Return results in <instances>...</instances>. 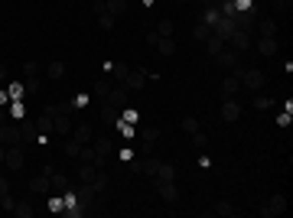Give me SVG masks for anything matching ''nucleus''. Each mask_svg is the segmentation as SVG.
I'll return each mask as SVG.
<instances>
[{
	"label": "nucleus",
	"mask_w": 293,
	"mask_h": 218,
	"mask_svg": "<svg viewBox=\"0 0 293 218\" xmlns=\"http://www.w3.org/2000/svg\"><path fill=\"white\" fill-rule=\"evenodd\" d=\"M0 144L4 147H23V134H20V127L13 124V118L0 107Z\"/></svg>",
	"instance_id": "f257e3e1"
},
{
	"label": "nucleus",
	"mask_w": 293,
	"mask_h": 218,
	"mask_svg": "<svg viewBox=\"0 0 293 218\" xmlns=\"http://www.w3.org/2000/svg\"><path fill=\"white\" fill-rule=\"evenodd\" d=\"M238 72V78H241V88H248V91H264V85H267V75L264 72H257V69H248V72H241V69H235Z\"/></svg>",
	"instance_id": "f03ea898"
},
{
	"label": "nucleus",
	"mask_w": 293,
	"mask_h": 218,
	"mask_svg": "<svg viewBox=\"0 0 293 218\" xmlns=\"http://www.w3.org/2000/svg\"><path fill=\"white\" fill-rule=\"evenodd\" d=\"M283 212H287V195H280V192L270 195V199L261 205V218H277V215H283Z\"/></svg>",
	"instance_id": "7ed1b4c3"
},
{
	"label": "nucleus",
	"mask_w": 293,
	"mask_h": 218,
	"mask_svg": "<svg viewBox=\"0 0 293 218\" xmlns=\"http://www.w3.org/2000/svg\"><path fill=\"white\" fill-rule=\"evenodd\" d=\"M146 81H150V75H146L143 69H130L127 75H124V88H127V91H143Z\"/></svg>",
	"instance_id": "20e7f679"
},
{
	"label": "nucleus",
	"mask_w": 293,
	"mask_h": 218,
	"mask_svg": "<svg viewBox=\"0 0 293 218\" xmlns=\"http://www.w3.org/2000/svg\"><path fill=\"white\" fill-rule=\"evenodd\" d=\"M23 147H7V156H4V166L10 169V173H20L23 169Z\"/></svg>",
	"instance_id": "39448f33"
},
{
	"label": "nucleus",
	"mask_w": 293,
	"mask_h": 218,
	"mask_svg": "<svg viewBox=\"0 0 293 218\" xmlns=\"http://www.w3.org/2000/svg\"><path fill=\"white\" fill-rule=\"evenodd\" d=\"M212 59H215V62H218L225 72H235V69H238V52H235V49H218Z\"/></svg>",
	"instance_id": "423d86ee"
},
{
	"label": "nucleus",
	"mask_w": 293,
	"mask_h": 218,
	"mask_svg": "<svg viewBox=\"0 0 293 218\" xmlns=\"http://www.w3.org/2000/svg\"><path fill=\"white\" fill-rule=\"evenodd\" d=\"M157 192H160V199H163L166 205H176V202H179L176 182H160V179H157Z\"/></svg>",
	"instance_id": "0eeeda50"
},
{
	"label": "nucleus",
	"mask_w": 293,
	"mask_h": 218,
	"mask_svg": "<svg viewBox=\"0 0 293 218\" xmlns=\"http://www.w3.org/2000/svg\"><path fill=\"white\" fill-rule=\"evenodd\" d=\"M238 91H241V78H238V72H228V78L222 81V98H238Z\"/></svg>",
	"instance_id": "6e6552de"
},
{
	"label": "nucleus",
	"mask_w": 293,
	"mask_h": 218,
	"mask_svg": "<svg viewBox=\"0 0 293 218\" xmlns=\"http://www.w3.org/2000/svg\"><path fill=\"white\" fill-rule=\"evenodd\" d=\"M238 118H241V104L235 98H225V101H222V121L232 124V121H238Z\"/></svg>",
	"instance_id": "1a4fd4ad"
},
{
	"label": "nucleus",
	"mask_w": 293,
	"mask_h": 218,
	"mask_svg": "<svg viewBox=\"0 0 293 218\" xmlns=\"http://www.w3.org/2000/svg\"><path fill=\"white\" fill-rule=\"evenodd\" d=\"M228 43H232V49H248V46H251V33L248 30H235L232 33V36H228Z\"/></svg>",
	"instance_id": "9d476101"
},
{
	"label": "nucleus",
	"mask_w": 293,
	"mask_h": 218,
	"mask_svg": "<svg viewBox=\"0 0 293 218\" xmlns=\"http://www.w3.org/2000/svg\"><path fill=\"white\" fill-rule=\"evenodd\" d=\"M277 49H280V46H277V36H261L257 39V52H261V56H277Z\"/></svg>",
	"instance_id": "9b49d317"
},
{
	"label": "nucleus",
	"mask_w": 293,
	"mask_h": 218,
	"mask_svg": "<svg viewBox=\"0 0 293 218\" xmlns=\"http://www.w3.org/2000/svg\"><path fill=\"white\" fill-rule=\"evenodd\" d=\"M92 137H95V134H92L88 124H72V140H75V144H92Z\"/></svg>",
	"instance_id": "f8f14e48"
},
{
	"label": "nucleus",
	"mask_w": 293,
	"mask_h": 218,
	"mask_svg": "<svg viewBox=\"0 0 293 218\" xmlns=\"http://www.w3.org/2000/svg\"><path fill=\"white\" fill-rule=\"evenodd\" d=\"M52 134H72V118H68V114H55L52 118Z\"/></svg>",
	"instance_id": "ddd939ff"
},
{
	"label": "nucleus",
	"mask_w": 293,
	"mask_h": 218,
	"mask_svg": "<svg viewBox=\"0 0 293 218\" xmlns=\"http://www.w3.org/2000/svg\"><path fill=\"white\" fill-rule=\"evenodd\" d=\"M30 192H33V195L49 192V176H46V173H39V176H33V179H30Z\"/></svg>",
	"instance_id": "4468645a"
},
{
	"label": "nucleus",
	"mask_w": 293,
	"mask_h": 218,
	"mask_svg": "<svg viewBox=\"0 0 293 218\" xmlns=\"http://www.w3.org/2000/svg\"><path fill=\"white\" fill-rule=\"evenodd\" d=\"M104 10L117 20V17H124V13H127V0H104Z\"/></svg>",
	"instance_id": "2eb2a0df"
},
{
	"label": "nucleus",
	"mask_w": 293,
	"mask_h": 218,
	"mask_svg": "<svg viewBox=\"0 0 293 218\" xmlns=\"http://www.w3.org/2000/svg\"><path fill=\"white\" fill-rule=\"evenodd\" d=\"M157 179H160V182H176V166H173V163H160Z\"/></svg>",
	"instance_id": "dca6fc26"
},
{
	"label": "nucleus",
	"mask_w": 293,
	"mask_h": 218,
	"mask_svg": "<svg viewBox=\"0 0 293 218\" xmlns=\"http://www.w3.org/2000/svg\"><path fill=\"white\" fill-rule=\"evenodd\" d=\"M49 189H52L55 195H62V192L68 189V179H65L62 173H52V176H49Z\"/></svg>",
	"instance_id": "f3484780"
},
{
	"label": "nucleus",
	"mask_w": 293,
	"mask_h": 218,
	"mask_svg": "<svg viewBox=\"0 0 293 218\" xmlns=\"http://www.w3.org/2000/svg\"><path fill=\"white\" fill-rule=\"evenodd\" d=\"M36 131L39 134H43V137H49V134H52V114H39V118H36Z\"/></svg>",
	"instance_id": "a211bd4d"
},
{
	"label": "nucleus",
	"mask_w": 293,
	"mask_h": 218,
	"mask_svg": "<svg viewBox=\"0 0 293 218\" xmlns=\"http://www.w3.org/2000/svg\"><path fill=\"white\" fill-rule=\"evenodd\" d=\"M157 140H160V131H157V127H150V131H143L140 144H143V150H146V153H150V150H153V144H157Z\"/></svg>",
	"instance_id": "6ab92c4d"
},
{
	"label": "nucleus",
	"mask_w": 293,
	"mask_h": 218,
	"mask_svg": "<svg viewBox=\"0 0 293 218\" xmlns=\"http://www.w3.org/2000/svg\"><path fill=\"white\" fill-rule=\"evenodd\" d=\"M114 124H117V134H121L124 140H130V137H134V134H137V131H134V124H127V121H124V118H117Z\"/></svg>",
	"instance_id": "aec40b11"
},
{
	"label": "nucleus",
	"mask_w": 293,
	"mask_h": 218,
	"mask_svg": "<svg viewBox=\"0 0 293 218\" xmlns=\"http://www.w3.org/2000/svg\"><path fill=\"white\" fill-rule=\"evenodd\" d=\"M49 78H52V81L65 78V62H49Z\"/></svg>",
	"instance_id": "412c9836"
},
{
	"label": "nucleus",
	"mask_w": 293,
	"mask_h": 218,
	"mask_svg": "<svg viewBox=\"0 0 293 218\" xmlns=\"http://www.w3.org/2000/svg\"><path fill=\"white\" fill-rule=\"evenodd\" d=\"M215 215H222V218H232L235 215V205L228 199H222V202H215Z\"/></svg>",
	"instance_id": "4be33fe9"
},
{
	"label": "nucleus",
	"mask_w": 293,
	"mask_h": 218,
	"mask_svg": "<svg viewBox=\"0 0 293 218\" xmlns=\"http://www.w3.org/2000/svg\"><path fill=\"white\" fill-rule=\"evenodd\" d=\"M10 215H17V218H30V215H33V205L23 199V202H17V205H13V212H10Z\"/></svg>",
	"instance_id": "5701e85b"
},
{
	"label": "nucleus",
	"mask_w": 293,
	"mask_h": 218,
	"mask_svg": "<svg viewBox=\"0 0 293 218\" xmlns=\"http://www.w3.org/2000/svg\"><path fill=\"white\" fill-rule=\"evenodd\" d=\"M205 46H208V56H215L218 49H225V39H222V36H215V33H212V36L205 39Z\"/></svg>",
	"instance_id": "b1692460"
},
{
	"label": "nucleus",
	"mask_w": 293,
	"mask_h": 218,
	"mask_svg": "<svg viewBox=\"0 0 293 218\" xmlns=\"http://www.w3.org/2000/svg\"><path fill=\"white\" fill-rule=\"evenodd\" d=\"M257 30H261V36H277V23L274 20H261V23H254Z\"/></svg>",
	"instance_id": "393cba45"
},
{
	"label": "nucleus",
	"mask_w": 293,
	"mask_h": 218,
	"mask_svg": "<svg viewBox=\"0 0 293 218\" xmlns=\"http://www.w3.org/2000/svg\"><path fill=\"white\" fill-rule=\"evenodd\" d=\"M7 94H10V101H23V94H26V88L20 85V81H13V85H7Z\"/></svg>",
	"instance_id": "a878e982"
},
{
	"label": "nucleus",
	"mask_w": 293,
	"mask_h": 218,
	"mask_svg": "<svg viewBox=\"0 0 293 218\" xmlns=\"http://www.w3.org/2000/svg\"><path fill=\"white\" fill-rule=\"evenodd\" d=\"M192 36L199 39V43H205V39L212 36V26H208V23H199V26H195V30H192Z\"/></svg>",
	"instance_id": "bb28decb"
},
{
	"label": "nucleus",
	"mask_w": 293,
	"mask_h": 218,
	"mask_svg": "<svg viewBox=\"0 0 293 218\" xmlns=\"http://www.w3.org/2000/svg\"><path fill=\"white\" fill-rule=\"evenodd\" d=\"M173 33H176L173 20H160V26H157V36H173Z\"/></svg>",
	"instance_id": "cd10ccee"
},
{
	"label": "nucleus",
	"mask_w": 293,
	"mask_h": 218,
	"mask_svg": "<svg viewBox=\"0 0 293 218\" xmlns=\"http://www.w3.org/2000/svg\"><path fill=\"white\" fill-rule=\"evenodd\" d=\"M121 118L127 121V124H134V127H137V121H140V111H137V107H124Z\"/></svg>",
	"instance_id": "c85d7f7f"
},
{
	"label": "nucleus",
	"mask_w": 293,
	"mask_h": 218,
	"mask_svg": "<svg viewBox=\"0 0 293 218\" xmlns=\"http://www.w3.org/2000/svg\"><path fill=\"white\" fill-rule=\"evenodd\" d=\"M114 23L117 20L111 17V13H98V26H101V30H114Z\"/></svg>",
	"instance_id": "c756f323"
},
{
	"label": "nucleus",
	"mask_w": 293,
	"mask_h": 218,
	"mask_svg": "<svg viewBox=\"0 0 293 218\" xmlns=\"http://www.w3.org/2000/svg\"><path fill=\"white\" fill-rule=\"evenodd\" d=\"M254 107H257V111H267V107H274V101H270L267 94H261V91H257V98H254Z\"/></svg>",
	"instance_id": "7c9ffc66"
},
{
	"label": "nucleus",
	"mask_w": 293,
	"mask_h": 218,
	"mask_svg": "<svg viewBox=\"0 0 293 218\" xmlns=\"http://www.w3.org/2000/svg\"><path fill=\"white\" fill-rule=\"evenodd\" d=\"M13 205H17V199H13L10 192H7V195H0V212H13Z\"/></svg>",
	"instance_id": "2f4dec72"
},
{
	"label": "nucleus",
	"mask_w": 293,
	"mask_h": 218,
	"mask_svg": "<svg viewBox=\"0 0 293 218\" xmlns=\"http://www.w3.org/2000/svg\"><path fill=\"white\" fill-rule=\"evenodd\" d=\"M192 147H195V150H205V147H208V137H205L202 131H195V134H192Z\"/></svg>",
	"instance_id": "473e14b6"
},
{
	"label": "nucleus",
	"mask_w": 293,
	"mask_h": 218,
	"mask_svg": "<svg viewBox=\"0 0 293 218\" xmlns=\"http://www.w3.org/2000/svg\"><path fill=\"white\" fill-rule=\"evenodd\" d=\"M62 208H65V202H62V195H49V212H62Z\"/></svg>",
	"instance_id": "72a5a7b5"
},
{
	"label": "nucleus",
	"mask_w": 293,
	"mask_h": 218,
	"mask_svg": "<svg viewBox=\"0 0 293 218\" xmlns=\"http://www.w3.org/2000/svg\"><path fill=\"white\" fill-rule=\"evenodd\" d=\"M26 91H30V94H39V78H36V75H26Z\"/></svg>",
	"instance_id": "f704fd0d"
},
{
	"label": "nucleus",
	"mask_w": 293,
	"mask_h": 218,
	"mask_svg": "<svg viewBox=\"0 0 293 218\" xmlns=\"http://www.w3.org/2000/svg\"><path fill=\"white\" fill-rule=\"evenodd\" d=\"M117 160H121V163H130V160H134V150H130V147H121V150H117Z\"/></svg>",
	"instance_id": "c9c22d12"
},
{
	"label": "nucleus",
	"mask_w": 293,
	"mask_h": 218,
	"mask_svg": "<svg viewBox=\"0 0 293 218\" xmlns=\"http://www.w3.org/2000/svg\"><path fill=\"white\" fill-rule=\"evenodd\" d=\"M183 131L186 134H195V131H199V121H195V118H186L183 121Z\"/></svg>",
	"instance_id": "e433bc0d"
},
{
	"label": "nucleus",
	"mask_w": 293,
	"mask_h": 218,
	"mask_svg": "<svg viewBox=\"0 0 293 218\" xmlns=\"http://www.w3.org/2000/svg\"><path fill=\"white\" fill-rule=\"evenodd\" d=\"M88 104V94H75V98H72V107H75V111H79V107H85Z\"/></svg>",
	"instance_id": "4c0bfd02"
},
{
	"label": "nucleus",
	"mask_w": 293,
	"mask_h": 218,
	"mask_svg": "<svg viewBox=\"0 0 293 218\" xmlns=\"http://www.w3.org/2000/svg\"><path fill=\"white\" fill-rule=\"evenodd\" d=\"M79 147H82V144H75V140H65V153H68V156L79 153Z\"/></svg>",
	"instance_id": "58836bf2"
},
{
	"label": "nucleus",
	"mask_w": 293,
	"mask_h": 218,
	"mask_svg": "<svg viewBox=\"0 0 293 218\" xmlns=\"http://www.w3.org/2000/svg\"><path fill=\"white\" fill-rule=\"evenodd\" d=\"M232 4H235V10H238V13L241 10H251V0H232Z\"/></svg>",
	"instance_id": "ea45409f"
},
{
	"label": "nucleus",
	"mask_w": 293,
	"mask_h": 218,
	"mask_svg": "<svg viewBox=\"0 0 293 218\" xmlns=\"http://www.w3.org/2000/svg\"><path fill=\"white\" fill-rule=\"evenodd\" d=\"M23 72H26V75H39V65H36V62H26Z\"/></svg>",
	"instance_id": "a19ab883"
},
{
	"label": "nucleus",
	"mask_w": 293,
	"mask_h": 218,
	"mask_svg": "<svg viewBox=\"0 0 293 218\" xmlns=\"http://www.w3.org/2000/svg\"><path fill=\"white\" fill-rule=\"evenodd\" d=\"M92 10H95V17H98V13H108V10H104V0H95Z\"/></svg>",
	"instance_id": "79ce46f5"
},
{
	"label": "nucleus",
	"mask_w": 293,
	"mask_h": 218,
	"mask_svg": "<svg viewBox=\"0 0 293 218\" xmlns=\"http://www.w3.org/2000/svg\"><path fill=\"white\" fill-rule=\"evenodd\" d=\"M4 104H10V94H7V88H0V107Z\"/></svg>",
	"instance_id": "37998d69"
},
{
	"label": "nucleus",
	"mask_w": 293,
	"mask_h": 218,
	"mask_svg": "<svg viewBox=\"0 0 293 218\" xmlns=\"http://www.w3.org/2000/svg\"><path fill=\"white\" fill-rule=\"evenodd\" d=\"M7 192H10V182H7L4 176H0V195H7Z\"/></svg>",
	"instance_id": "c03bdc74"
},
{
	"label": "nucleus",
	"mask_w": 293,
	"mask_h": 218,
	"mask_svg": "<svg viewBox=\"0 0 293 218\" xmlns=\"http://www.w3.org/2000/svg\"><path fill=\"white\" fill-rule=\"evenodd\" d=\"M7 78V69H4V62H0V81H4Z\"/></svg>",
	"instance_id": "a18cd8bd"
},
{
	"label": "nucleus",
	"mask_w": 293,
	"mask_h": 218,
	"mask_svg": "<svg viewBox=\"0 0 293 218\" xmlns=\"http://www.w3.org/2000/svg\"><path fill=\"white\" fill-rule=\"evenodd\" d=\"M179 4H189V0H179Z\"/></svg>",
	"instance_id": "49530a36"
}]
</instances>
